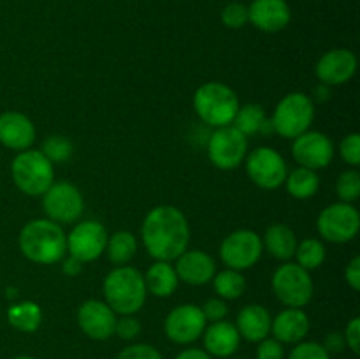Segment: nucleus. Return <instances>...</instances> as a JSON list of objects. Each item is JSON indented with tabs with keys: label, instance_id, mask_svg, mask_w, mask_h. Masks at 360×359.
<instances>
[{
	"label": "nucleus",
	"instance_id": "nucleus-1",
	"mask_svg": "<svg viewBox=\"0 0 360 359\" xmlns=\"http://www.w3.org/2000/svg\"><path fill=\"white\" fill-rule=\"evenodd\" d=\"M143 243L157 260L171 263L188 250L190 225L183 211L162 204L153 208L143 222Z\"/></svg>",
	"mask_w": 360,
	"mask_h": 359
},
{
	"label": "nucleus",
	"instance_id": "nucleus-2",
	"mask_svg": "<svg viewBox=\"0 0 360 359\" xmlns=\"http://www.w3.org/2000/svg\"><path fill=\"white\" fill-rule=\"evenodd\" d=\"M21 253L37 264H55L67 252V236L60 224L49 218H35L23 225L18 238Z\"/></svg>",
	"mask_w": 360,
	"mask_h": 359
},
{
	"label": "nucleus",
	"instance_id": "nucleus-3",
	"mask_svg": "<svg viewBox=\"0 0 360 359\" xmlns=\"http://www.w3.org/2000/svg\"><path fill=\"white\" fill-rule=\"evenodd\" d=\"M102 292L108 306L120 315H134L146 301V284L141 271L132 266H118L104 278Z\"/></svg>",
	"mask_w": 360,
	"mask_h": 359
},
{
	"label": "nucleus",
	"instance_id": "nucleus-4",
	"mask_svg": "<svg viewBox=\"0 0 360 359\" xmlns=\"http://www.w3.org/2000/svg\"><path fill=\"white\" fill-rule=\"evenodd\" d=\"M193 108L204 123L218 129L234 122L239 109V99L231 87L211 81L197 88L193 95Z\"/></svg>",
	"mask_w": 360,
	"mask_h": 359
},
{
	"label": "nucleus",
	"instance_id": "nucleus-5",
	"mask_svg": "<svg viewBox=\"0 0 360 359\" xmlns=\"http://www.w3.org/2000/svg\"><path fill=\"white\" fill-rule=\"evenodd\" d=\"M11 175L18 189L32 197L42 196L55 183L53 162L37 150L20 151L11 164Z\"/></svg>",
	"mask_w": 360,
	"mask_h": 359
},
{
	"label": "nucleus",
	"instance_id": "nucleus-6",
	"mask_svg": "<svg viewBox=\"0 0 360 359\" xmlns=\"http://www.w3.org/2000/svg\"><path fill=\"white\" fill-rule=\"evenodd\" d=\"M313 118H315V104L311 99L301 92H292L278 102L271 123L274 132L280 134L281 137L295 139L311 127Z\"/></svg>",
	"mask_w": 360,
	"mask_h": 359
},
{
	"label": "nucleus",
	"instance_id": "nucleus-7",
	"mask_svg": "<svg viewBox=\"0 0 360 359\" xmlns=\"http://www.w3.org/2000/svg\"><path fill=\"white\" fill-rule=\"evenodd\" d=\"M273 292L288 308H302L311 301L313 280L308 270L297 263L281 264L273 275Z\"/></svg>",
	"mask_w": 360,
	"mask_h": 359
},
{
	"label": "nucleus",
	"instance_id": "nucleus-8",
	"mask_svg": "<svg viewBox=\"0 0 360 359\" xmlns=\"http://www.w3.org/2000/svg\"><path fill=\"white\" fill-rule=\"evenodd\" d=\"M207 155L214 168L224 171L236 169L248 155V137L234 125L218 127L207 141Z\"/></svg>",
	"mask_w": 360,
	"mask_h": 359
},
{
	"label": "nucleus",
	"instance_id": "nucleus-9",
	"mask_svg": "<svg viewBox=\"0 0 360 359\" xmlns=\"http://www.w3.org/2000/svg\"><path fill=\"white\" fill-rule=\"evenodd\" d=\"M320 236L327 241L347 243L359 234L360 215L352 203H334L323 208L316 220Z\"/></svg>",
	"mask_w": 360,
	"mask_h": 359
},
{
	"label": "nucleus",
	"instance_id": "nucleus-10",
	"mask_svg": "<svg viewBox=\"0 0 360 359\" xmlns=\"http://www.w3.org/2000/svg\"><path fill=\"white\" fill-rule=\"evenodd\" d=\"M246 172L257 187L273 190L283 185L288 168L285 158L274 148L260 146L246 157Z\"/></svg>",
	"mask_w": 360,
	"mask_h": 359
},
{
	"label": "nucleus",
	"instance_id": "nucleus-11",
	"mask_svg": "<svg viewBox=\"0 0 360 359\" xmlns=\"http://www.w3.org/2000/svg\"><path fill=\"white\" fill-rule=\"evenodd\" d=\"M262 256V238L255 231L239 229L231 232L220 245V257L229 270H248Z\"/></svg>",
	"mask_w": 360,
	"mask_h": 359
},
{
	"label": "nucleus",
	"instance_id": "nucleus-12",
	"mask_svg": "<svg viewBox=\"0 0 360 359\" xmlns=\"http://www.w3.org/2000/svg\"><path fill=\"white\" fill-rule=\"evenodd\" d=\"M42 208L49 220L56 224H72L81 217L84 208L83 196L72 183H53L42 194Z\"/></svg>",
	"mask_w": 360,
	"mask_h": 359
},
{
	"label": "nucleus",
	"instance_id": "nucleus-13",
	"mask_svg": "<svg viewBox=\"0 0 360 359\" xmlns=\"http://www.w3.org/2000/svg\"><path fill=\"white\" fill-rule=\"evenodd\" d=\"M108 231L97 220L79 222L67 236V252L79 263H91L105 252Z\"/></svg>",
	"mask_w": 360,
	"mask_h": 359
},
{
	"label": "nucleus",
	"instance_id": "nucleus-14",
	"mask_svg": "<svg viewBox=\"0 0 360 359\" xmlns=\"http://www.w3.org/2000/svg\"><path fill=\"white\" fill-rule=\"evenodd\" d=\"M206 317L197 305H179L169 312L164 322L165 334L178 345L193 344L206 329Z\"/></svg>",
	"mask_w": 360,
	"mask_h": 359
},
{
	"label": "nucleus",
	"instance_id": "nucleus-15",
	"mask_svg": "<svg viewBox=\"0 0 360 359\" xmlns=\"http://www.w3.org/2000/svg\"><path fill=\"white\" fill-rule=\"evenodd\" d=\"M292 155L301 168L326 169L334 158V144L329 136L316 130H306L292 144Z\"/></svg>",
	"mask_w": 360,
	"mask_h": 359
},
{
	"label": "nucleus",
	"instance_id": "nucleus-16",
	"mask_svg": "<svg viewBox=\"0 0 360 359\" xmlns=\"http://www.w3.org/2000/svg\"><path fill=\"white\" fill-rule=\"evenodd\" d=\"M77 324L91 340H108L115 334L116 313L105 301L88 299L77 310Z\"/></svg>",
	"mask_w": 360,
	"mask_h": 359
},
{
	"label": "nucleus",
	"instance_id": "nucleus-17",
	"mask_svg": "<svg viewBox=\"0 0 360 359\" xmlns=\"http://www.w3.org/2000/svg\"><path fill=\"white\" fill-rule=\"evenodd\" d=\"M357 70V56L347 48H336L323 53L316 62L315 74L326 87L345 84Z\"/></svg>",
	"mask_w": 360,
	"mask_h": 359
},
{
	"label": "nucleus",
	"instance_id": "nucleus-18",
	"mask_svg": "<svg viewBox=\"0 0 360 359\" xmlns=\"http://www.w3.org/2000/svg\"><path fill=\"white\" fill-rule=\"evenodd\" d=\"M292 11L287 0H253L248 6V21L259 30L274 34L290 23Z\"/></svg>",
	"mask_w": 360,
	"mask_h": 359
},
{
	"label": "nucleus",
	"instance_id": "nucleus-19",
	"mask_svg": "<svg viewBox=\"0 0 360 359\" xmlns=\"http://www.w3.org/2000/svg\"><path fill=\"white\" fill-rule=\"evenodd\" d=\"M35 127L27 115L6 111L0 115V143L9 150L23 151L34 144Z\"/></svg>",
	"mask_w": 360,
	"mask_h": 359
},
{
	"label": "nucleus",
	"instance_id": "nucleus-20",
	"mask_svg": "<svg viewBox=\"0 0 360 359\" xmlns=\"http://www.w3.org/2000/svg\"><path fill=\"white\" fill-rule=\"evenodd\" d=\"M174 270L178 280H183L188 285H204L213 280L217 264L213 257L202 250H185L176 259Z\"/></svg>",
	"mask_w": 360,
	"mask_h": 359
},
{
	"label": "nucleus",
	"instance_id": "nucleus-21",
	"mask_svg": "<svg viewBox=\"0 0 360 359\" xmlns=\"http://www.w3.org/2000/svg\"><path fill=\"white\" fill-rule=\"evenodd\" d=\"M202 336L204 351L211 358L214 355V358L229 359L231 355L236 354L239 344H241V336H239L236 326L232 322H227V320L211 322V326H206Z\"/></svg>",
	"mask_w": 360,
	"mask_h": 359
},
{
	"label": "nucleus",
	"instance_id": "nucleus-22",
	"mask_svg": "<svg viewBox=\"0 0 360 359\" xmlns=\"http://www.w3.org/2000/svg\"><path fill=\"white\" fill-rule=\"evenodd\" d=\"M271 333L280 344H299L309 333V317L302 308H287L271 320Z\"/></svg>",
	"mask_w": 360,
	"mask_h": 359
},
{
	"label": "nucleus",
	"instance_id": "nucleus-23",
	"mask_svg": "<svg viewBox=\"0 0 360 359\" xmlns=\"http://www.w3.org/2000/svg\"><path fill=\"white\" fill-rule=\"evenodd\" d=\"M271 320H273V317L262 305H248L238 313L234 326L239 336L259 344L271 333Z\"/></svg>",
	"mask_w": 360,
	"mask_h": 359
},
{
	"label": "nucleus",
	"instance_id": "nucleus-24",
	"mask_svg": "<svg viewBox=\"0 0 360 359\" xmlns=\"http://www.w3.org/2000/svg\"><path fill=\"white\" fill-rule=\"evenodd\" d=\"M143 277L146 291L157 298H169L178 287V275H176L174 266L165 260H157L151 264Z\"/></svg>",
	"mask_w": 360,
	"mask_h": 359
},
{
	"label": "nucleus",
	"instance_id": "nucleus-25",
	"mask_svg": "<svg viewBox=\"0 0 360 359\" xmlns=\"http://www.w3.org/2000/svg\"><path fill=\"white\" fill-rule=\"evenodd\" d=\"M264 245L267 252L280 260H290L295 253L297 238L295 232L285 224H273L264 234Z\"/></svg>",
	"mask_w": 360,
	"mask_h": 359
},
{
	"label": "nucleus",
	"instance_id": "nucleus-26",
	"mask_svg": "<svg viewBox=\"0 0 360 359\" xmlns=\"http://www.w3.org/2000/svg\"><path fill=\"white\" fill-rule=\"evenodd\" d=\"M7 320L11 326L23 333H34L42 322V310L34 301L14 303L7 310Z\"/></svg>",
	"mask_w": 360,
	"mask_h": 359
},
{
	"label": "nucleus",
	"instance_id": "nucleus-27",
	"mask_svg": "<svg viewBox=\"0 0 360 359\" xmlns=\"http://www.w3.org/2000/svg\"><path fill=\"white\" fill-rule=\"evenodd\" d=\"M285 185H287L288 194L295 199H309L319 192L320 180L313 169L297 168L288 172L285 178Z\"/></svg>",
	"mask_w": 360,
	"mask_h": 359
},
{
	"label": "nucleus",
	"instance_id": "nucleus-28",
	"mask_svg": "<svg viewBox=\"0 0 360 359\" xmlns=\"http://www.w3.org/2000/svg\"><path fill=\"white\" fill-rule=\"evenodd\" d=\"M105 252H108L109 260L118 266H125L127 263L134 259L137 252V241L136 236L130 231H118L108 238V245H105Z\"/></svg>",
	"mask_w": 360,
	"mask_h": 359
},
{
	"label": "nucleus",
	"instance_id": "nucleus-29",
	"mask_svg": "<svg viewBox=\"0 0 360 359\" xmlns=\"http://www.w3.org/2000/svg\"><path fill=\"white\" fill-rule=\"evenodd\" d=\"M266 111L260 104H245L239 106L238 113L234 116V127L246 137L257 134L262 130L264 123H266Z\"/></svg>",
	"mask_w": 360,
	"mask_h": 359
},
{
	"label": "nucleus",
	"instance_id": "nucleus-30",
	"mask_svg": "<svg viewBox=\"0 0 360 359\" xmlns=\"http://www.w3.org/2000/svg\"><path fill=\"white\" fill-rule=\"evenodd\" d=\"M213 285L214 292L221 299H238L246 291L245 277L236 270H224L220 273H214Z\"/></svg>",
	"mask_w": 360,
	"mask_h": 359
},
{
	"label": "nucleus",
	"instance_id": "nucleus-31",
	"mask_svg": "<svg viewBox=\"0 0 360 359\" xmlns=\"http://www.w3.org/2000/svg\"><path fill=\"white\" fill-rule=\"evenodd\" d=\"M295 257H297V264L304 270L311 271L316 270L326 260V246L322 241L315 238H306L295 246Z\"/></svg>",
	"mask_w": 360,
	"mask_h": 359
},
{
	"label": "nucleus",
	"instance_id": "nucleus-32",
	"mask_svg": "<svg viewBox=\"0 0 360 359\" xmlns=\"http://www.w3.org/2000/svg\"><path fill=\"white\" fill-rule=\"evenodd\" d=\"M42 153L51 162H65L72 155V143L65 136H49L42 143Z\"/></svg>",
	"mask_w": 360,
	"mask_h": 359
},
{
	"label": "nucleus",
	"instance_id": "nucleus-33",
	"mask_svg": "<svg viewBox=\"0 0 360 359\" xmlns=\"http://www.w3.org/2000/svg\"><path fill=\"white\" fill-rule=\"evenodd\" d=\"M338 196L343 203H354L360 197V175L359 171L352 169V171L341 172L336 183Z\"/></svg>",
	"mask_w": 360,
	"mask_h": 359
},
{
	"label": "nucleus",
	"instance_id": "nucleus-34",
	"mask_svg": "<svg viewBox=\"0 0 360 359\" xmlns=\"http://www.w3.org/2000/svg\"><path fill=\"white\" fill-rule=\"evenodd\" d=\"M221 23L227 28H243L248 23V7L241 2H231L221 11Z\"/></svg>",
	"mask_w": 360,
	"mask_h": 359
},
{
	"label": "nucleus",
	"instance_id": "nucleus-35",
	"mask_svg": "<svg viewBox=\"0 0 360 359\" xmlns=\"http://www.w3.org/2000/svg\"><path fill=\"white\" fill-rule=\"evenodd\" d=\"M288 359H330V354L319 341H299L290 351Z\"/></svg>",
	"mask_w": 360,
	"mask_h": 359
},
{
	"label": "nucleus",
	"instance_id": "nucleus-36",
	"mask_svg": "<svg viewBox=\"0 0 360 359\" xmlns=\"http://www.w3.org/2000/svg\"><path fill=\"white\" fill-rule=\"evenodd\" d=\"M340 153L347 164L357 168L360 164V136L357 132L348 134L340 144Z\"/></svg>",
	"mask_w": 360,
	"mask_h": 359
},
{
	"label": "nucleus",
	"instance_id": "nucleus-37",
	"mask_svg": "<svg viewBox=\"0 0 360 359\" xmlns=\"http://www.w3.org/2000/svg\"><path fill=\"white\" fill-rule=\"evenodd\" d=\"M116 359H164L158 348L148 344H134L123 348Z\"/></svg>",
	"mask_w": 360,
	"mask_h": 359
},
{
	"label": "nucleus",
	"instance_id": "nucleus-38",
	"mask_svg": "<svg viewBox=\"0 0 360 359\" xmlns=\"http://www.w3.org/2000/svg\"><path fill=\"white\" fill-rule=\"evenodd\" d=\"M115 334L127 341L136 340L141 334V322L132 315H122V319H116Z\"/></svg>",
	"mask_w": 360,
	"mask_h": 359
},
{
	"label": "nucleus",
	"instance_id": "nucleus-39",
	"mask_svg": "<svg viewBox=\"0 0 360 359\" xmlns=\"http://www.w3.org/2000/svg\"><path fill=\"white\" fill-rule=\"evenodd\" d=\"M200 310H202L204 317H206V320H210V322H218V320H224L229 313L227 303H225L221 298L207 299V301L200 306Z\"/></svg>",
	"mask_w": 360,
	"mask_h": 359
},
{
	"label": "nucleus",
	"instance_id": "nucleus-40",
	"mask_svg": "<svg viewBox=\"0 0 360 359\" xmlns=\"http://www.w3.org/2000/svg\"><path fill=\"white\" fill-rule=\"evenodd\" d=\"M285 348L283 344H280L274 338H264L259 341L257 347V359H283Z\"/></svg>",
	"mask_w": 360,
	"mask_h": 359
},
{
	"label": "nucleus",
	"instance_id": "nucleus-41",
	"mask_svg": "<svg viewBox=\"0 0 360 359\" xmlns=\"http://www.w3.org/2000/svg\"><path fill=\"white\" fill-rule=\"evenodd\" d=\"M345 344L350 348L354 354H359L360 352V319L359 317H354V319L348 322L347 331H345Z\"/></svg>",
	"mask_w": 360,
	"mask_h": 359
},
{
	"label": "nucleus",
	"instance_id": "nucleus-42",
	"mask_svg": "<svg viewBox=\"0 0 360 359\" xmlns=\"http://www.w3.org/2000/svg\"><path fill=\"white\" fill-rule=\"evenodd\" d=\"M345 278H347V284L354 289L355 292L360 289V257L355 256L350 260V264L345 270Z\"/></svg>",
	"mask_w": 360,
	"mask_h": 359
},
{
	"label": "nucleus",
	"instance_id": "nucleus-43",
	"mask_svg": "<svg viewBox=\"0 0 360 359\" xmlns=\"http://www.w3.org/2000/svg\"><path fill=\"white\" fill-rule=\"evenodd\" d=\"M322 345L330 355L340 354V352L347 347V344H345V336L341 333H329L326 336V340H323Z\"/></svg>",
	"mask_w": 360,
	"mask_h": 359
},
{
	"label": "nucleus",
	"instance_id": "nucleus-44",
	"mask_svg": "<svg viewBox=\"0 0 360 359\" xmlns=\"http://www.w3.org/2000/svg\"><path fill=\"white\" fill-rule=\"evenodd\" d=\"M174 359H213L204 348H185Z\"/></svg>",
	"mask_w": 360,
	"mask_h": 359
},
{
	"label": "nucleus",
	"instance_id": "nucleus-45",
	"mask_svg": "<svg viewBox=\"0 0 360 359\" xmlns=\"http://www.w3.org/2000/svg\"><path fill=\"white\" fill-rule=\"evenodd\" d=\"M81 270H83V263H79V260L74 259V257H69L62 266V271L67 277H77V275L81 273Z\"/></svg>",
	"mask_w": 360,
	"mask_h": 359
},
{
	"label": "nucleus",
	"instance_id": "nucleus-46",
	"mask_svg": "<svg viewBox=\"0 0 360 359\" xmlns=\"http://www.w3.org/2000/svg\"><path fill=\"white\" fill-rule=\"evenodd\" d=\"M13 359H35V358H32V355H16V358Z\"/></svg>",
	"mask_w": 360,
	"mask_h": 359
},
{
	"label": "nucleus",
	"instance_id": "nucleus-47",
	"mask_svg": "<svg viewBox=\"0 0 360 359\" xmlns=\"http://www.w3.org/2000/svg\"><path fill=\"white\" fill-rule=\"evenodd\" d=\"M234 359H236V358H234Z\"/></svg>",
	"mask_w": 360,
	"mask_h": 359
}]
</instances>
